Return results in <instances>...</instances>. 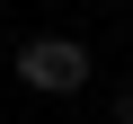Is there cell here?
<instances>
[{
	"label": "cell",
	"mask_w": 133,
	"mask_h": 124,
	"mask_svg": "<svg viewBox=\"0 0 133 124\" xmlns=\"http://www.w3.org/2000/svg\"><path fill=\"white\" fill-rule=\"evenodd\" d=\"M18 80L44 89V98L89 89V44H71V36H36V44H18Z\"/></svg>",
	"instance_id": "cell-1"
}]
</instances>
